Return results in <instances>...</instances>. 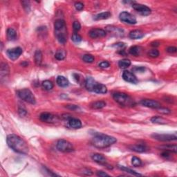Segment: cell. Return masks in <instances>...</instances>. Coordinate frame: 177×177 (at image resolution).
Masks as SVG:
<instances>
[{"label":"cell","mask_w":177,"mask_h":177,"mask_svg":"<svg viewBox=\"0 0 177 177\" xmlns=\"http://www.w3.org/2000/svg\"><path fill=\"white\" fill-rule=\"evenodd\" d=\"M8 145L15 152L22 154H26L28 152V147L26 142L15 134H10L6 138Z\"/></svg>","instance_id":"6da1fadb"},{"label":"cell","mask_w":177,"mask_h":177,"mask_svg":"<svg viewBox=\"0 0 177 177\" xmlns=\"http://www.w3.org/2000/svg\"><path fill=\"white\" fill-rule=\"evenodd\" d=\"M117 140L114 137L99 134L94 137L92 139V144L94 147L99 149H104L109 147L116 142Z\"/></svg>","instance_id":"7a4b0ae2"},{"label":"cell","mask_w":177,"mask_h":177,"mask_svg":"<svg viewBox=\"0 0 177 177\" xmlns=\"http://www.w3.org/2000/svg\"><path fill=\"white\" fill-rule=\"evenodd\" d=\"M113 98L114 100L119 104H121V105L125 106H132L135 104L134 101L133 100V99L130 96H128L127 94H124V93H115V94H113Z\"/></svg>","instance_id":"3957f363"},{"label":"cell","mask_w":177,"mask_h":177,"mask_svg":"<svg viewBox=\"0 0 177 177\" xmlns=\"http://www.w3.org/2000/svg\"><path fill=\"white\" fill-rule=\"evenodd\" d=\"M18 96L22 100H23L25 102L30 103V104H35V96L33 95L31 91L28 89H20V90L18 91L17 92Z\"/></svg>","instance_id":"277c9868"},{"label":"cell","mask_w":177,"mask_h":177,"mask_svg":"<svg viewBox=\"0 0 177 177\" xmlns=\"http://www.w3.org/2000/svg\"><path fill=\"white\" fill-rule=\"evenodd\" d=\"M57 149L62 152H71L74 150L73 146L70 142L67 140L61 139L57 142Z\"/></svg>","instance_id":"5b68a950"},{"label":"cell","mask_w":177,"mask_h":177,"mask_svg":"<svg viewBox=\"0 0 177 177\" xmlns=\"http://www.w3.org/2000/svg\"><path fill=\"white\" fill-rule=\"evenodd\" d=\"M55 35L58 41L62 44H64L67 40V31H66V26L64 28L55 30Z\"/></svg>","instance_id":"8992f818"},{"label":"cell","mask_w":177,"mask_h":177,"mask_svg":"<svg viewBox=\"0 0 177 177\" xmlns=\"http://www.w3.org/2000/svg\"><path fill=\"white\" fill-rule=\"evenodd\" d=\"M152 138L159 141H172L176 140L177 138L176 134H154L152 135Z\"/></svg>","instance_id":"52a82bcc"},{"label":"cell","mask_w":177,"mask_h":177,"mask_svg":"<svg viewBox=\"0 0 177 177\" xmlns=\"http://www.w3.org/2000/svg\"><path fill=\"white\" fill-rule=\"evenodd\" d=\"M132 8H133L136 11L138 12L140 15H144V16L149 15L151 13V12H152L151 9L148 6H145V5L136 4V3H134V4H132Z\"/></svg>","instance_id":"ba28073f"},{"label":"cell","mask_w":177,"mask_h":177,"mask_svg":"<svg viewBox=\"0 0 177 177\" xmlns=\"http://www.w3.org/2000/svg\"><path fill=\"white\" fill-rule=\"evenodd\" d=\"M119 18L122 22L130 24H135L137 22L135 17H134L132 14L126 11L122 12L119 15Z\"/></svg>","instance_id":"9c48e42d"},{"label":"cell","mask_w":177,"mask_h":177,"mask_svg":"<svg viewBox=\"0 0 177 177\" xmlns=\"http://www.w3.org/2000/svg\"><path fill=\"white\" fill-rule=\"evenodd\" d=\"M22 53H23V51H22V48L20 47L13 48V49H8L7 51L8 58L12 60H16L17 59H18Z\"/></svg>","instance_id":"30bf717a"},{"label":"cell","mask_w":177,"mask_h":177,"mask_svg":"<svg viewBox=\"0 0 177 177\" xmlns=\"http://www.w3.org/2000/svg\"><path fill=\"white\" fill-rule=\"evenodd\" d=\"M140 104L142 106H146V107L148 108H152V109H159L161 107V104L157 101L154 100H149V99H145L142 100L140 101Z\"/></svg>","instance_id":"8fae6325"},{"label":"cell","mask_w":177,"mask_h":177,"mask_svg":"<svg viewBox=\"0 0 177 177\" xmlns=\"http://www.w3.org/2000/svg\"><path fill=\"white\" fill-rule=\"evenodd\" d=\"M89 35L93 39L100 38V37H105L106 35V32L104 30H103V29L94 28L89 31Z\"/></svg>","instance_id":"7c38bea8"},{"label":"cell","mask_w":177,"mask_h":177,"mask_svg":"<svg viewBox=\"0 0 177 177\" xmlns=\"http://www.w3.org/2000/svg\"><path fill=\"white\" fill-rule=\"evenodd\" d=\"M123 78L126 82H130V83L136 84L138 82V80H137L136 77L135 76L134 74L129 71H125L123 72Z\"/></svg>","instance_id":"4fadbf2b"},{"label":"cell","mask_w":177,"mask_h":177,"mask_svg":"<svg viewBox=\"0 0 177 177\" xmlns=\"http://www.w3.org/2000/svg\"><path fill=\"white\" fill-rule=\"evenodd\" d=\"M39 118L42 122H44V123H53L56 120V117L54 116V115L51 114V113H48V112H44L41 113L40 116H39Z\"/></svg>","instance_id":"5bb4252c"},{"label":"cell","mask_w":177,"mask_h":177,"mask_svg":"<svg viewBox=\"0 0 177 177\" xmlns=\"http://www.w3.org/2000/svg\"><path fill=\"white\" fill-rule=\"evenodd\" d=\"M68 127L73 129H80L82 127V123L78 118L71 117L67 121Z\"/></svg>","instance_id":"9a60e30c"},{"label":"cell","mask_w":177,"mask_h":177,"mask_svg":"<svg viewBox=\"0 0 177 177\" xmlns=\"http://www.w3.org/2000/svg\"><path fill=\"white\" fill-rule=\"evenodd\" d=\"M96 84H97V82L92 77H87L85 80V87L87 90L93 92Z\"/></svg>","instance_id":"2e32d148"},{"label":"cell","mask_w":177,"mask_h":177,"mask_svg":"<svg viewBox=\"0 0 177 177\" xmlns=\"http://www.w3.org/2000/svg\"><path fill=\"white\" fill-rule=\"evenodd\" d=\"M92 159L96 163L98 164L102 165H106V160L104 156L100 154H94L92 156Z\"/></svg>","instance_id":"e0dca14e"},{"label":"cell","mask_w":177,"mask_h":177,"mask_svg":"<svg viewBox=\"0 0 177 177\" xmlns=\"http://www.w3.org/2000/svg\"><path fill=\"white\" fill-rule=\"evenodd\" d=\"M93 92H95L96 93V94H104L107 92V88H106V86L103 85V84L97 82V84H96L95 87H94Z\"/></svg>","instance_id":"ac0fdd59"},{"label":"cell","mask_w":177,"mask_h":177,"mask_svg":"<svg viewBox=\"0 0 177 177\" xmlns=\"http://www.w3.org/2000/svg\"><path fill=\"white\" fill-rule=\"evenodd\" d=\"M130 149L131 150L134 151V152H138V153H142V152H145L146 151H147V147L145 145H133L130 146Z\"/></svg>","instance_id":"d6986e66"},{"label":"cell","mask_w":177,"mask_h":177,"mask_svg":"<svg viewBox=\"0 0 177 177\" xmlns=\"http://www.w3.org/2000/svg\"><path fill=\"white\" fill-rule=\"evenodd\" d=\"M56 82L58 86L60 87H66L69 85V82L65 77L62 76V75H59L56 79Z\"/></svg>","instance_id":"ffe728a7"},{"label":"cell","mask_w":177,"mask_h":177,"mask_svg":"<svg viewBox=\"0 0 177 177\" xmlns=\"http://www.w3.org/2000/svg\"><path fill=\"white\" fill-rule=\"evenodd\" d=\"M129 35L131 39H138L144 37V33L140 30H134L130 33Z\"/></svg>","instance_id":"44dd1931"},{"label":"cell","mask_w":177,"mask_h":177,"mask_svg":"<svg viewBox=\"0 0 177 177\" xmlns=\"http://www.w3.org/2000/svg\"><path fill=\"white\" fill-rule=\"evenodd\" d=\"M0 74H1V78L3 79L4 77H6L9 74V67L6 63L2 62L1 64V70H0Z\"/></svg>","instance_id":"7402d4cb"},{"label":"cell","mask_w":177,"mask_h":177,"mask_svg":"<svg viewBox=\"0 0 177 177\" xmlns=\"http://www.w3.org/2000/svg\"><path fill=\"white\" fill-rule=\"evenodd\" d=\"M106 29L108 32L111 33H114L115 35H118V36L123 35V29L118 28V27L107 26Z\"/></svg>","instance_id":"603a6c76"},{"label":"cell","mask_w":177,"mask_h":177,"mask_svg":"<svg viewBox=\"0 0 177 177\" xmlns=\"http://www.w3.org/2000/svg\"><path fill=\"white\" fill-rule=\"evenodd\" d=\"M142 49L140 46H134L130 49V53L134 56H138L141 54Z\"/></svg>","instance_id":"cb8c5ba5"},{"label":"cell","mask_w":177,"mask_h":177,"mask_svg":"<svg viewBox=\"0 0 177 177\" xmlns=\"http://www.w3.org/2000/svg\"><path fill=\"white\" fill-rule=\"evenodd\" d=\"M6 34H7V38L9 41H14L17 39V33L13 28H8Z\"/></svg>","instance_id":"d4e9b609"},{"label":"cell","mask_w":177,"mask_h":177,"mask_svg":"<svg viewBox=\"0 0 177 177\" xmlns=\"http://www.w3.org/2000/svg\"><path fill=\"white\" fill-rule=\"evenodd\" d=\"M66 56V52L64 49H59L55 54V58L58 60H62Z\"/></svg>","instance_id":"484cf974"},{"label":"cell","mask_w":177,"mask_h":177,"mask_svg":"<svg viewBox=\"0 0 177 177\" xmlns=\"http://www.w3.org/2000/svg\"><path fill=\"white\" fill-rule=\"evenodd\" d=\"M111 17V13L109 12H103V13H99V14L96 15L94 17V20H106V19L109 18Z\"/></svg>","instance_id":"4316f807"},{"label":"cell","mask_w":177,"mask_h":177,"mask_svg":"<svg viewBox=\"0 0 177 177\" xmlns=\"http://www.w3.org/2000/svg\"><path fill=\"white\" fill-rule=\"evenodd\" d=\"M34 59H35V62L37 65L39 66L42 64V53L41 51L37 50L35 53V56H34Z\"/></svg>","instance_id":"83f0119b"},{"label":"cell","mask_w":177,"mask_h":177,"mask_svg":"<svg viewBox=\"0 0 177 177\" xmlns=\"http://www.w3.org/2000/svg\"><path fill=\"white\" fill-rule=\"evenodd\" d=\"M160 148L164 149V150L168 151L170 152H174L176 154L177 152V147L176 145H163L160 147Z\"/></svg>","instance_id":"f1b7e54d"},{"label":"cell","mask_w":177,"mask_h":177,"mask_svg":"<svg viewBox=\"0 0 177 177\" xmlns=\"http://www.w3.org/2000/svg\"><path fill=\"white\" fill-rule=\"evenodd\" d=\"M66 23L63 20H57L54 23V28L55 30H58V29H60L64 28V27H66Z\"/></svg>","instance_id":"f546056e"},{"label":"cell","mask_w":177,"mask_h":177,"mask_svg":"<svg viewBox=\"0 0 177 177\" xmlns=\"http://www.w3.org/2000/svg\"><path fill=\"white\" fill-rule=\"evenodd\" d=\"M106 106V102L104 101H96L92 104V108L96 109H100Z\"/></svg>","instance_id":"4dcf8cb0"},{"label":"cell","mask_w":177,"mask_h":177,"mask_svg":"<svg viewBox=\"0 0 177 177\" xmlns=\"http://www.w3.org/2000/svg\"><path fill=\"white\" fill-rule=\"evenodd\" d=\"M131 65V61L127 59H123L119 61L118 62V66L121 68H128Z\"/></svg>","instance_id":"1f68e13d"},{"label":"cell","mask_w":177,"mask_h":177,"mask_svg":"<svg viewBox=\"0 0 177 177\" xmlns=\"http://www.w3.org/2000/svg\"><path fill=\"white\" fill-rule=\"evenodd\" d=\"M151 121L153 123H156V124H166L167 121L165 120L164 119V118H163L162 117H160V116H154L152 118V119H151Z\"/></svg>","instance_id":"d6a6232c"},{"label":"cell","mask_w":177,"mask_h":177,"mask_svg":"<svg viewBox=\"0 0 177 177\" xmlns=\"http://www.w3.org/2000/svg\"><path fill=\"white\" fill-rule=\"evenodd\" d=\"M118 168H119L121 170H123V171L131 174L134 175V176H142V174H140L136 172H135L134 170H132L131 169H130V168H126V167H125V166L119 165V166H118Z\"/></svg>","instance_id":"836d02e7"},{"label":"cell","mask_w":177,"mask_h":177,"mask_svg":"<svg viewBox=\"0 0 177 177\" xmlns=\"http://www.w3.org/2000/svg\"><path fill=\"white\" fill-rule=\"evenodd\" d=\"M42 87L46 90L50 91L53 88V84L49 80H45L42 82Z\"/></svg>","instance_id":"e575fe53"},{"label":"cell","mask_w":177,"mask_h":177,"mask_svg":"<svg viewBox=\"0 0 177 177\" xmlns=\"http://www.w3.org/2000/svg\"><path fill=\"white\" fill-rule=\"evenodd\" d=\"M82 60L86 63H92L94 61V57L92 55L86 54L82 57Z\"/></svg>","instance_id":"d590c367"},{"label":"cell","mask_w":177,"mask_h":177,"mask_svg":"<svg viewBox=\"0 0 177 177\" xmlns=\"http://www.w3.org/2000/svg\"><path fill=\"white\" fill-rule=\"evenodd\" d=\"M132 163L134 167H139L142 165V161L139 158L134 156L132 159Z\"/></svg>","instance_id":"8d00e7d4"},{"label":"cell","mask_w":177,"mask_h":177,"mask_svg":"<svg viewBox=\"0 0 177 177\" xmlns=\"http://www.w3.org/2000/svg\"><path fill=\"white\" fill-rule=\"evenodd\" d=\"M148 56L150 58H156L159 56V51L157 49H152L148 52Z\"/></svg>","instance_id":"74e56055"},{"label":"cell","mask_w":177,"mask_h":177,"mask_svg":"<svg viewBox=\"0 0 177 177\" xmlns=\"http://www.w3.org/2000/svg\"><path fill=\"white\" fill-rule=\"evenodd\" d=\"M71 39L73 42H76V43L80 42L82 41V37L79 35V34L76 33H75L73 34V35H72V37H71Z\"/></svg>","instance_id":"f35d334b"},{"label":"cell","mask_w":177,"mask_h":177,"mask_svg":"<svg viewBox=\"0 0 177 177\" xmlns=\"http://www.w3.org/2000/svg\"><path fill=\"white\" fill-rule=\"evenodd\" d=\"M22 6H23V7L24 8L25 11H26L27 13H28V12L30 11V9H31L30 3H29V1H22Z\"/></svg>","instance_id":"ab89813d"},{"label":"cell","mask_w":177,"mask_h":177,"mask_svg":"<svg viewBox=\"0 0 177 177\" xmlns=\"http://www.w3.org/2000/svg\"><path fill=\"white\" fill-rule=\"evenodd\" d=\"M73 30H74L75 32H78L80 30V28H81V25H80V24L78 22L75 21V22H73Z\"/></svg>","instance_id":"60d3db41"},{"label":"cell","mask_w":177,"mask_h":177,"mask_svg":"<svg viewBox=\"0 0 177 177\" xmlns=\"http://www.w3.org/2000/svg\"><path fill=\"white\" fill-rule=\"evenodd\" d=\"M158 109V111L161 113H163V114H168V113H171V111L169 109H167V108H163V107H160Z\"/></svg>","instance_id":"b9f144b4"},{"label":"cell","mask_w":177,"mask_h":177,"mask_svg":"<svg viewBox=\"0 0 177 177\" xmlns=\"http://www.w3.org/2000/svg\"><path fill=\"white\" fill-rule=\"evenodd\" d=\"M75 8L77 11H82L84 8V4L82 2H76L75 4Z\"/></svg>","instance_id":"7bdbcfd3"},{"label":"cell","mask_w":177,"mask_h":177,"mask_svg":"<svg viewBox=\"0 0 177 177\" xmlns=\"http://www.w3.org/2000/svg\"><path fill=\"white\" fill-rule=\"evenodd\" d=\"M109 66H110V64L106 61H103L99 64L100 67L102 68H108V67H109Z\"/></svg>","instance_id":"ee69618b"},{"label":"cell","mask_w":177,"mask_h":177,"mask_svg":"<svg viewBox=\"0 0 177 177\" xmlns=\"http://www.w3.org/2000/svg\"><path fill=\"white\" fill-rule=\"evenodd\" d=\"M167 52L170 53H175L177 51V49L174 46H169L166 49Z\"/></svg>","instance_id":"f6af8a7d"},{"label":"cell","mask_w":177,"mask_h":177,"mask_svg":"<svg viewBox=\"0 0 177 177\" xmlns=\"http://www.w3.org/2000/svg\"><path fill=\"white\" fill-rule=\"evenodd\" d=\"M133 71L134 72H143L145 70V68L143 67V66H136V67L132 68Z\"/></svg>","instance_id":"bcb514c9"},{"label":"cell","mask_w":177,"mask_h":177,"mask_svg":"<svg viewBox=\"0 0 177 177\" xmlns=\"http://www.w3.org/2000/svg\"><path fill=\"white\" fill-rule=\"evenodd\" d=\"M66 107H67L68 109L73 110V111H76V110L80 109L79 106H78L77 105H74V104H68V106H66Z\"/></svg>","instance_id":"7dc6e473"},{"label":"cell","mask_w":177,"mask_h":177,"mask_svg":"<svg viewBox=\"0 0 177 177\" xmlns=\"http://www.w3.org/2000/svg\"><path fill=\"white\" fill-rule=\"evenodd\" d=\"M26 111L23 108H19V113L21 116H24L26 115Z\"/></svg>","instance_id":"c3c4849f"},{"label":"cell","mask_w":177,"mask_h":177,"mask_svg":"<svg viewBox=\"0 0 177 177\" xmlns=\"http://www.w3.org/2000/svg\"><path fill=\"white\" fill-rule=\"evenodd\" d=\"M82 172L83 174L87 175V176H91V175L92 174V172L88 169H84L83 170H82Z\"/></svg>","instance_id":"681fc988"},{"label":"cell","mask_w":177,"mask_h":177,"mask_svg":"<svg viewBox=\"0 0 177 177\" xmlns=\"http://www.w3.org/2000/svg\"><path fill=\"white\" fill-rule=\"evenodd\" d=\"M97 175L98 176H102V177H104V176H109V175L108 174H106L105 172H104L102 171H98L97 172Z\"/></svg>","instance_id":"f907efd6"},{"label":"cell","mask_w":177,"mask_h":177,"mask_svg":"<svg viewBox=\"0 0 177 177\" xmlns=\"http://www.w3.org/2000/svg\"><path fill=\"white\" fill-rule=\"evenodd\" d=\"M115 46H116V47L120 48V49H123V47H125V44L123 42H118V43H117V44H116V45Z\"/></svg>","instance_id":"816d5d0a"},{"label":"cell","mask_w":177,"mask_h":177,"mask_svg":"<svg viewBox=\"0 0 177 177\" xmlns=\"http://www.w3.org/2000/svg\"><path fill=\"white\" fill-rule=\"evenodd\" d=\"M151 44H152V46H154V47H156V46H159L160 44H159V42H152Z\"/></svg>","instance_id":"f5cc1de1"}]
</instances>
